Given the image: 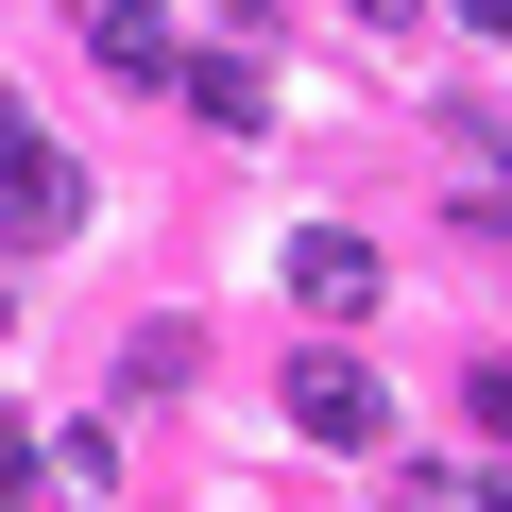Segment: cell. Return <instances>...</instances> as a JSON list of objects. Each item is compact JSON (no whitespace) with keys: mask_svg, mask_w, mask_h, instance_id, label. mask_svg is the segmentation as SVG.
<instances>
[{"mask_svg":"<svg viewBox=\"0 0 512 512\" xmlns=\"http://www.w3.org/2000/svg\"><path fill=\"white\" fill-rule=\"evenodd\" d=\"M69 222H86V171L52 137H18V154H0V256H52Z\"/></svg>","mask_w":512,"mask_h":512,"instance_id":"obj_1","label":"cell"},{"mask_svg":"<svg viewBox=\"0 0 512 512\" xmlns=\"http://www.w3.org/2000/svg\"><path fill=\"white\" fill-rule=\"evenodd\" d=\"M291 427H308V444H376V427H393V393H376V359H342V342H308V359H291Z\"/></svg>","mask_w":512,"mask_h":512,"instance_id":"obj_2","label":"cell"},{"mask_svg":"<svg viewBox=\"0 0 512 512\" xmlns=\"http://www.w3.org/2000/svg\"><path fill=\"white\" fill-rule=\"evenodd\" d=\"M291 308L359 325V308H376V239H342V222H325V239H291Z\"/></svg>","mask_w":512,"mask_h":512,"instance_id":"obj_3","label":"cell"},{"mask_svg":"<svg viewBox=\"0 0 512 512\" xmlns=\"http://www.w3.org/2000/svg\"><path fill=\"white\" fill-rule=\"evenodd\" d=\"M86 52H103L120 86H171V69H188V35L154 18V0H103V18H86Z\"/></svg>","mask_w":512,"mask_h":512,"instance_id":"obj_4","label":"cell"},{"mask_svg":"<svg viewBox=\"0 0 512 512\" xmlns=\"http://www.w3.org/2000/svg\"><path fill=\"white\" fill-rule=\"evenodd\" d=\"M171 86H188V103H205L222 137H256V120H274V86H256V52H188Z\"/></svg>","mask_w":512,"mask_h":512,"instance_id":"obj_5","label":"cell"},{"mask_svg":"<svg viewBox=\"0 0 512 512\" xmlns=\"http://www.w3.org/2000/svg\"><path fill=\"white\" fill-rule=\"evenodd\" d=\"M18 478H35V444H18V410H0V495H18Z\"/></svg>","mask_w":512,"mask_h":512,"instance_id":"obj_6","label":"cell"},{"mask_svg":"<svg viewBox=\"0 0 512 512\" xmlns=\"http://www.w3.org/2000/svg\"><path fill=\"white\" fill-rule=\"evenodd\" d=\"M444 18H461V35H512V0H444Z\"/></svg>","mask_w":512,"mask_h":512,"instance_id":"obj_7","label":"cell"},{"mask_svg":"<svg viewBox=\"0 0 512 512\" xmlns=\"http://www.w3.org/2000/svg\"><path fill=\"white\" fill-rule=\"evenodd\" d=\"M359 18H393V35H410V18H427V0H359Z\"/></svg>","mask_w":512,"mask_h":512,"instance_id":"obj_8","label":"cell"},{"mask_svg":"<svg viewBox=\"0 0 512 512\" xmlns=\"http://www.w3.org/2000/svg\"><path fill=\"white\" fill-rule=\"evenodd\" d=\"M18 137H35V120H18V86H0V154H18Z\"/></svg>","mask_w":512,"mask_h":512,"instance_id":"obj_9","label":"cell"}]
</instances>
